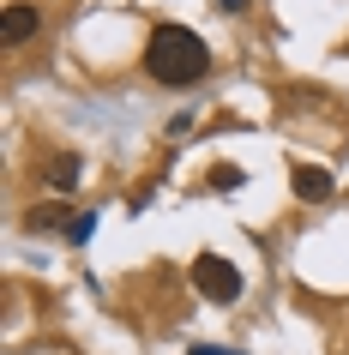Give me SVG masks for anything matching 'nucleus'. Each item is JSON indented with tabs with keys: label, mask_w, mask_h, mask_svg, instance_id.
<instances>
[{
	"label": "nucleus",
	"mask_w": 349,
	"mask_h": 355,
	"mask_svg": "<svg viewBox=\"0 0 349 355\" xmlns=\"http://www.w3.org/2000/svg\"><path fill=\"white\" fill-rule=\"evenodd\" d=\"M193 289H199L205 301L229 307V301H241V289H247V283H241V271L223 259V253H199V259H193Z\"/></svg>",
	"instance_id": "nucleus-2"
},
{
	"label": "nucleus",
	"mask_w": 349,
	"mask_h": 355,
	"mask_svg": "<svg viewBox=\"0 0 349 355\" xmlns=\"http://www.w3.org/2000/svg\"><path fill=\"white\" fill-rule=\"evenodd\" d=\"M91 235H96V211H78L73 223H67V241H73V247H85Z\"/></svg>",
	"instance_id": "nucleus-6"
},
{
	"label": "nucleus",
	"mask_w": 349,
	"mask_h": 355,
	"mask_svg": "<svg viewBox=\"0 0 349 355\" xmlns=\"http://www.w3.org/2000/svg\"><path fill=\"white\" fill-rule=\"evenodd\" d=\"M211 187H217V193L241 187V168H235V163H217V168H211Z\"/></svg>",
	"instance_id": "nucleus-8"
},
{
	"label": "nucleus",
	"mask_w": 349,
	"mask_h": 355,
	"mask_svg": "<svg viewBox=\"0 0 349 355\" xmlns=\"http://www.w3.org/2000/svg\"><path fill=\"white\" fill-rule=\"evenodd\" d=\"M247 6H253V0H217V12H229V19H235V12H247Z\"/></svg>",
	"instance_id": "nucleus-9"
},
{
	"label": "nucleus",
	"mask_w": 349,
	"mask_h": 355,
	"mask_svg": "<svg viewBox=\"0 0 349 355\" xmlns=\"http://www.w3.org/2000/svg\"><path fill=\"white\" fill-rule=\"evenodd\" d=\"M289 187H295V199H301V205H325L331 193H337V181H331V168H319V163H301Z\"/></svg>",
	"instance_id": "nucleus-4"
},
{
	"label": "nucleus",
	"mask_w": 349,
	"mask_h": 355,
	"mask_svg": "<svg viewBox=\"0 0 349 355\" xmlns=\"http://www.w3.org/2000/svg\"><path fill=\"white\" fill-rule=\"evenodd\" d=\"M37 31H42V6H31V0H12V6L0 12V42H6V49H24Z\"/></svg>",
	"instance_id": "nucleus-3"
},
{
	"label": "nucleus",
	"mask_w": 349,
	"mask_h": 355,
	"mask_svg": "<svg viewBox=\"0 0 349 355\" xmlns=\"http://www.w3.org/2000/svg\"><path fill=\"white\" fill-rule=\"evenodd\" d=\"M187 355H241V349H187Z\"/></svg>",
	"instance_id": "nucleus-10"
},
{
	"label": "nucleus",
	"mask_w": 349,
	"mask_h": 355,
	"mask_svg": "<svg viewBox=\"0 0 349 355\" xmlns=\"http://www.w3.org/2000/svg\"><path fill=\"white\" fill-rule=\"evenodd\" d=\"M67 223H73V217H67L60 205H37L31 211V229H67Z\"/></svg>",
	"instance_id": "nucleus-7"
},
{
	"label": "nucleus",
	"mask_w": 349,
	"mask_h": 355,
	"mask_svg": "<svg viewBox=\"0 0 349 355\" xmlns=\"http://www.w3.org/2000/svg\"><path fill=\"white\" fill-rule=\"evenodd\" d=\"M78 175H85V157H78V150H55V157L42 163V181H49L55 193H73Z\"/></svg>",
	"instance_id": "nucleus-5"
},
{
	"label": "nucleus",
	"mask_w": 349,
	"mask_h": 355,
	"mask_svg": "<svg viewBox=\"0 0 349 355\" xmlns=\"http://www.w3.org/2000/svg\"><path fill=\"white\" fill-rule=\"evenodd\" d=\"M145 73L169 91H187V85H199L211 73V49H205L199 31H187V24H157L145 37Z\"/></svg>",
	"instance_id": "nucleus-1"
}]
</instances>
